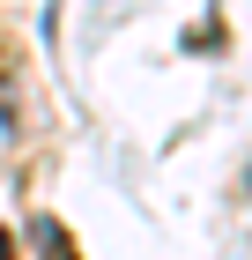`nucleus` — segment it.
<instances>
[{"mask_svg": "<svg viewBox=\"0 0 252 260\" xmlns=\"http://www.w3.org/2000/svg\"><path fill=\"white\" fill-rule=\"evenodd\" d=\"M0 260H15V253H8V238H0Z\"/></svg>", "mask_w": 252, "mask_h": 260, "instance_id": "obj_1", "label": "nucleus"}]
</instances>
